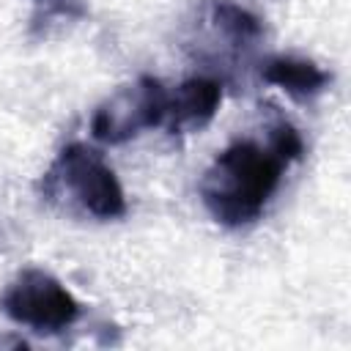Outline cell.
<instances>
[{"mask_svg":"<svg viewBox=\"0 0 351 351\" xmlns=\"http://www.w3.org/2000/svg\"><path fill=\"white\" fill-rule=\"evenodd\" d=\"M288 165L269 148L252 140H236L217 154L200 178V197L208 214L225 228L255 222L269 197L277 192Z\"/></svg>","mask_w":351,"mask_h":351,"instance_id":"1","label":"cell"},{"mask_svg":"<svg viewBox=\"0 0 351 351\" xmlns=\"http://www.w3.org/2000/svg\"><path fill=\"white\" fill-rule=\"evenodd\" d=\"M44 195H69L82 211L99 219H115L126 214V195L112 167L101 159L99 151L69 143L49 173L44 176Z\"/></svg>","mask_w":351,"mask_h":351,"instance_id":"2","label":"cell"},{"mask_svg":"<svg viewBox=\"0 0 351 351\" xmlns=\"http://www.w3.org/2000/svg\"><path fill=\"white\" fill-rule=\"evenodd\" d=\"M3 313L36 332H60L80 318V302L44 269H22L0 296Z\"/></svg>","mask_w":351,"mask_h":351,"instance_id":"3","label":"cell"},{"mask_svg":"<svg viewBox=\"0 0 351 351\" xmlns=\"http://www.w3.org/2000/svg\"><path fill=\"white\" fill-rule=\"evenodd\" d=\"M167 90L156 77H137L134 82L118 88L107 96L93 118L90 134L104 145H121L134 140L143 129H154L165 121Z\"/></svg>","mask_w":351,"mask_h":351,"instance_id":"4","label":"cell"},{"mask_svg":"<svg viewBox=\"0 0 351 351\" xmlns=\"http://www.w3.org/2000/svg\"><path fill=\"white\" fill-rule=\"evenodd\" d=\"M222 104V82L214 77H189L176 93H167L165 126L170 134H195L211 123Z\"/></svg>","mask_w":351,"mask_h":351,"instance_id":"5","label":"cell"},{"mask_svg":"<svg viewBox=\"0 0 351 351\" xmlns=\"http://www.w3.org/2000/svg\"><path fill=\"white\" fill-rule=\"evenodd\" d=\"M197 16L208 41H225V49L233 55L252 49L263 36V22L233 0H203Z\"/></svg>","mask_w":351,"mask_h":351,"instance_id":"6","label":"cell"},{"mask_svg":"<svg viewBox=\"0 0 351 351\" xmlns=\"http://www.w3.org/2000/svg\"><path fill=\"white\" fill-rule=\"evenodd\" d=\"M261 77H263V82H269L274 88H282L288 96L302 99V101L318 96L332 82V74L326 69H321L313 60L291 58V55L269 58L261 66Z\"/></svg>","mask_w":351,"mask_h":351,"instance_id":"7","label":"cell"},{"mask_svg":"<svg viewBox=\"0 0 351 351\" xmlns=\"http://www.w3.org/2000/svg\"><path fill=\"white\" fill-rule=\"evenodd\" d=\"M269 148H271L285 165H291V162L302 159V154H304V140H302V134H299V129H296L293 123L277 121V123L269 129Z\"/></svg>","mask_w":351,"mask_h":351,"instance_id":"8","label":"cell"},{"mask_svg":"<svg viewBox=\"0 0 351 351\" xmlns=\"http://www.w3.org/2000/svg\"><path fill=\"white\" fill-rule=\"evenodd\" d=\"M0 348H27V340L19 335H0Z\"/></svg>","mask_w":351,"mask_h":351,"instance_id":"9","label":"cell"},{"mask_svg":"<svg viewBox=\"0 0 351 351\" xmlns=\"http://www.w3.org/2000/svg\"><path fill=\"white\" fill-rule=\"evenodd\" d=\"M38 3H52V0H38Z\"/></svg>","mask_w":351,"mask_h":351,"instance_id":"10","label":"cell"}]
</instances>
